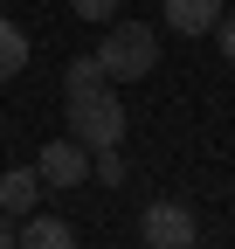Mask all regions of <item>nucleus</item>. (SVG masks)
I'll use <instances>...</instances> for the list:
<instances>
[{"mask_svg": "<svg viewBox=\"0 0 235 249\" xmlns=\"http://www.w3.org/2000/svg\"><path fill=\"white\" fill-rule=\"evenodd\" d=\"M0 7H7V0H0Z\"/></svg>", "mask_w": 235, "mask_h": 249, "instance_id": "nucleus-13", "label": "nucleus"}, {"mask_svg": "<svg viewBox=\"0 0 235 249\" xmlns=\"http://www.w3.org/2000/svg\"><path fill=\"white\" fill-rule=\"evenodd\" d=\"M159 7H166L173 35H215V21H221V0H159Z\"/></svg>", "mask_w": 235, "mask_h": 249, "instance_id": "nucleus-5", "label": "nucleus"}, {"mask_svg": "<svg viewBox=\"0 0 235 249\" xmlns=\"http://www.w3.org/2000/svg\"><path fill=\"white\" fill-rule=\"evenodd\" d=\"M215 49L235 62V14H221V21H215Z\"/></svg>", "mask_w": 235, "mask_h": 249, "instance_id": "nucleus-11", "label": "nucleus"}, {"mask_svg": "<svg viewBox=\"0 0 235 249\" xmlns=\"http://www.w3.org/2000/svg\"><path fill=\"white\" fill-rule=\"evenodd\" d=\"M21 242H28V249H69L76 229H69V222H55V214H35V222H21Z\"/></svg>", "mask_w": 235, "mask_h": 249, "instance_id": "nucleus-8", "label": "nucleus"}, {"mask_svg": "<svg viewBox=\"0 0 235 249\" xmlns=\"http://www.w3.org/2000/svg\"><path fill=\"white\" fill-rule=\"evenodd\" d=\"M35 173H42V187H83V180H90V145H83V139H49L42 145V160H35Z\"/></svg>", "mask_w": 235, "mask_h": 249, "instance_id": "nucleus-4", "label": "nucleus"}, {"mask_svg": "<svg viewBox=\"0 0 235 249\" xmlns=\"http://www.w3.org/2000/svg\"><path fill=\"white\" fill-rule=\"evenodd\" d=\"M0 242H7V214H0Z\"/></svg>", "mask_w": 235, "mask_h": 249, "instance_id": "nucleus-12", "label": "nucleus"}, {"mask_svg": "<svg viewBox=\"0 0 235 249\" xmlns=\"http://www.w3.org/2000/svg\"><path fill=\"white\" fill-rule=\"evenodd\" d=\"M21 70H28V35H21L7 14H0V83H7V76H21Z\"/></svg>", "mask_w": 235, "mask_h": 249, "instance_id": "nucleus-9", "label": "nucleus"}, {"mask_svg": "<svg viewBox=\"0 0 235 249\" xmlns=\"http://www.w3.org/2000/svg\"><path fill=\"white\" fill-rule=\"evenodd\" d=\"M69 7H76L83 21H118V7H125V0H69Z\"/></svg>", "mask_w": 235, "mask_h": 249, "instance_id": "nucleus-10", "label": "nucleus"}, {"mask_svg": "<svg viewBox=\"0 0 235 249\" xmlns=\"http://www.w3.org/2000/svg\"><path fill=\"white\" fill-rule=\"evenodd\" d=\"M138 235L152 242V249H187V242L201 235V222H194L187 201H152V208L138 214Z\"/></svg>", "mask_w": 235, "mask_h": 249, "instance_id": "nucleus-3", "label": "nucleus"}, {"mask_svg": "<svg viewBox=\"0 0 235 249\" xmlns=\"http://www.w3.org/2000/svg\"><path fill=\"white\" fill-rule=\"evenodd\" d=\"M42 201V173L35 166H7L0 173V214H35Z\"/></svg>", "mask_w": 235, "mask_h": 249, "instance_id": "nucleus-6", "label": "nucleus"}, {"mask_svg": "<svg viewBox=\"0 0 235 249\" xmlns=\"http://www.w3.org/2000/svg\"><path fill=\"white\" fill-rule=\"evenodd\" d=\"M69 139H83L90 152L104 145H125V104H118V90H90V97H69Z\"/></svg>", "mask_w": 235, "mask_h": 249, "instance_id": "nucleus-2", "label": "nucleus"}, {"mask_svg": "<svg viewBox=\"0 0 235 249\" xmlns=\"http://www.w3.org/2000/svg\"><path fill=\"white\" fill-rule=\"evenodd\" d=\"M111 70H104V55H69L63 62V97H90V90H104Z\"/></svg>", "mask_w": 235, "mask_h": 249, "instance_id": "nucleus-7", "label": "nucleus"}, {"mask_svg": "<svg viewBox=\"0 0 235 249\" xmlns=\"http://www.w3.org/2000/svg\"><path fill=\"white\" fill-rule=\"evenodd\" d=\"M97 55H104L111 83H138V76H152V62H159V35L145 21H118L111 35L97 42Z\"/></svg>", "mask_w": 235, "mask_h": 249, "instance_id": "nucleus-1", "label": "nucleus"}]
</instances>
